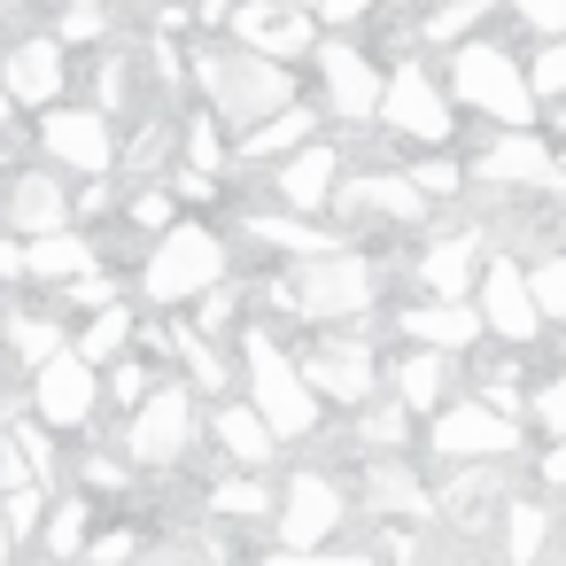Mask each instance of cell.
Segmentation results:
<instances>
[{
  "instance_id": "cell-16",
  "label": "cell",
  "mask_w": 566,
  "mask_h": 566,
  "mask_svg": "<svg viewBox=\"0 0 566 566\" xmlns=\"http://www.w3.org/2000/svg\"><path fill=\"white\" fill-rule=\"evenodd\" d=\"M226 24H233V40L249 48V55H295V48H311V24L295 17V9H280V0H233L226 9Z\"/></svg>"
},
{
  "instance_id": "cell-13",
  "label": "cell",
  "mask_w": 566,
  "mask_h": 566,
  "mask_svg": "<svg viewBox=\"0 0 566 566\" xmlns=\"http://www.w3.org/2000/svg\"><path fill=\"white\" fill-rule=\"evenodd\" d=\"M481 334H504L512 349L543 334V318H535V295H527V280H520V264H512V256L481 272Z\"/></svg>"
},
{
  "instance_id": "cell-10",
  "label": "cell",
  "mask_w": 566,
  "mask_h": 566,
  "mask_svg": "<svg viewBox=\"0 0 566 566\" xmlns=\"http://www.w3.org/2000/svg\"><path fill=\"white\" fill-rule=\"evenodd\" d=\"M48 156H55L63 171L102 179V171L117 164V133H109L102 109H48Z\"/></svg>"
},
{
  "instance_id": "cell-5",
  "label": "cell",
  "mask_w": 566,
  "mask_h": 566,
  "mask_svg": "<svg viewBox=\"0 0 566 566\" xmlns=\"http://www.w3.org/2000/svg\"><path fill=\"white\" fill-rule=\"evenodd\" d=\"M373 295H380V272L365 256H342V249L311 256L287 287V303L311 311V318H357V311H373Z\"/></svg>"
},
{
  "instance_id": "cell-29",
  "label": "cell",
  "mask_w": 566,
  "mask_h": 566,
  "mask_svg": "<svg viewBox=\"0 0 566 566\" xmlns=\"http://www.w3.org/2000/svg\"><path fill=\"white\" fill-rule=\"evenodd\" d=\"M249 233H256V241H272V249H303V256H326V249H334L311 218H264V210H256V218H249Z\"/></svg>"
},
{
  "instance_id": "cell-56",
  "label": "cell",
  "mask_w": 566,
  "mask_h": 566,
  "mask_svg": "<svg viewBox=\"0 0 566 566\" xmlns=\"http://www.w3.org/2000/svg\"><path fill=\"white\" fill-rule=\"evenodd\" d=\"M280 9H311V0H280Z\"/></svg>"
},
{
  "instance_id": "cell-42",
  "label": "cell",
  "mask_w": 566,
  "mask_h": 566,
  "mask_svg": "<svg viewBox=\"0 0 566 566\" xmlns=\"http://www.w3.org/2000/svg\"><path fill=\"white\" fill-rule=\"evenodd\" d=\"M411 187H419V195H458V187H465V171H458V164H419V171H411Z\"/></svg>"
},
{
  "instance_id": "cell-43",
  "label": "cell",
  "mask_w": 566,
  "mask_h": 566,
  "mask_svg": "<svg viewBox=\"0 0 566 566\" xmlns=\"http://www.w3.org/2000/svg\"><path fill=\"white\" fill-rule=\"evenodd\" d=\"M264 566H373V558H357V551H280Z\"/></svg>"
},
{
  "instance_id": "cell-54",
  "label": "cell",
  "mask_w": 566,
  "mask_h": 566,
  "mask_svg": "<svg viewBox=\"0 0 566 566\" xmlns=\"http://www.w3.org/2000/svg\"><path fill=\"white\" fill-rule=\"evenodd\" d=\"M9 543H17V535H9V527H0V566H9Z\"/></svg>"
},
{
  "instance_id": "cell-33",
  "label": "cell",
  "mask_w": 566,
  "mask_h": 566,
  "mask_svg": "<svg viewBox=\"0 0 566 566\" xmlns=\"http://www.w3.org/2000/svg\"><path fill=\"white\" fill-rule=\"evenodd\" d=\"M48 543H55V558L86 551V504H78V496H71V504H55V527H48Z\"/></svg>"
},
{
  "instance_id": "cell-50",
  "label": "cell",
  "mask_w": 566,
  "mask_h": 566,
  "mask_svg": "<svg viewBox=\"0 0 566 566\" xmlns=\"http://www.w3.org/2000/svg\"><path fill=\"white\" fill-rule=\"evenodd\" d=\"M311 9H318L326 24H357V17H365V0H311Z\"/></svg>"
},
{
  "instance_id": "cell-55",
  "label": "cell",
  "mask_w": 566,
  "mask_h": 566,
  "mask_svg": "<svg viewBox=\"0 0 566 566\" xmlns=\"http://www.w3.org/2000/svg\"><path fill=\"white\" fill-rule=\"evenodd\" d=\"M9 117H17V102H9V94H0V125H9Z\"/></svg>"
},
{
  "instance_id": "cell-4",
  "label": "cell",
  "mask_w": 566,
  "mask_h": 566,
  "mask_svg": "<svg viewBox=\"0 0 566 566\" xmlns=\"http://www.w3.org/2000/svg\"><path fill=\"white\" fill-rule=\"evenodd\" d=\"M241 357H249V411H256L272 434H311V427H318V396L303 388L295 357H287L280 342H264V326L241 342Z\"/></svg>"
},
{
  "instance_id": "cell-2",
  "label": "cell",
  "mask_w": 566,
  "mask_h": 566,
  "mask_svg": "<svg viewBox=\"0 0 566 566\" xmlns=\"http://www.w3.org/2000/svg\"><path fill=\"white\" fill-rule=\"evenodd\" d=\"M450 102H465V109H481V117H496L504 133H520L543 102L527 94V71L504 55V48H489V40H473V48H458L450 55Z\"/></svg>"
},
{
  "instance_id": "cell-32",
  "label": "cell",
  "mask_w": 566,
  "mask_h": 566,
  "mask_svg": "<svg viewBox=\"0 0 566 566\" xmlns=\"http://www.w3.org/2000/svg\"><path fill=\"white\" fill-rule=\"evenodd\" d=\"M9 342H17V357H24V365H48V357L63 349V326H55V318H17V326H9Z\"/></svg>"
},
{
  "instance_id": "cell-45",
  "label": "cell",
  "mask_w": 566,
  "mask_h": 566,
  "mask_svg": "<svg viewBox=\"0 0 566 566\" xmlns=\"http://www.w3.org/2000/svg\"><path fill=\"white\" fill-rule=\"evenodd\" d=\"M171 210H179L171 195H133V226H148V233H164V226H171Z\"/></svg>"
},
{
  "instance_id": "cell-12",
  "label": "cell",
  "mask_w": 566,
  "mask_h": 566,
  "mask_svg": "<svg viewBox=\"0 0 566 566\" xmlns=\"http://www.w3.org/2000/svg\"><path fill=\"white\" fill-rule=\"evenodd\" d=\"M334 527H342V489H334L326 473H295V481H287V504H280L287 551H326Z\"/></svg>"
},
{
  "instance_id": "cell-26",
  "label": "cell",
  "mask_w": 566,
  "mask_h": 566,
  "mask_svg": "<svg viewBox=\"0 0 566 566\" xmlns=\"http://www.w3.org/2000/svg\"><path fill=\"white\" fill-rule=\"evenodd\" d=\"M218 442H226L241 465H264V458H272V427H264L249 403H226V411H218Z\"/></svg>"
},
{
  "instance_id": "cell-28",
  "label": "cell",
  "mask_w": 566,
  "mask_h": 566,
  "mask_svg": "<svg viewBox=\"0 0 566 566\" xmlns=\"http://www.w3.org/2000/svg\"><path fill=\"white\" fill-rule=\"evenodd\" d=\"M543 535H551V512L543 504H504V558L512 566H527L543 551Z\"/></svg>"
},
{
  "instance_id": "cell-21",
  "label": "cell",
  "mask_w": 566,
  "mask_h": 566,
  "mask_svg": "<svg viewBox=\"0 0 566 566\" xmlns=\"http://www.w3.org/2000/svg\"><path fill=\"white\" fill-rule=\"evenodd\" d=\"M403 334H419V349L458 357V349H473V342H481V311H473V303H427V311H411V318H403Z\"/></svg>"
},
{
  "instance_id": "cell-53",
  "label": "cell",
  "mask_w": 566,
  "mask_h": 566,
  "mask_svg": "<svg viewBox=\"0 0 566 566\" xmlns=\"http://www.w3.org/2000/svg\"><path fill=\"white\" fill-rule=\"evenodd\" d=\"M543 473H551V481H566V434H558V450L543 458Z\"/></svg>"
},
{
  "instance_id": "cell-8",
  "label": "cell",
  "mask_w": 566,
  "mask_h": 566,
  "mask_svg": "<svg viewBox=\"0 0 566 566\" xmlns=\"http://www.w3.org/2000/svg\"><path fill=\"white\" fill-rule=\"evenodd\" d=\"M32 373H40L32 403H40L48 427H86V419H94V403H102V373H94L78 349H55V357L32 365Z\"/></svg>"
},
{
  "instance_id": "cell-40",
  "label": "cell",
  "mask_w": 566,
  "mask_h": 566,
  "mask_svg": "<svg viewBox=\"0 0 566 566\" xmlns=\"http://www.w3.org/2000/svg\"><path fill=\"white\" fill-rule=\"evenodd\" d=\"M210 504H218V512H264V504H272V489H264V481H226Z\"/></svg>"
},
{
  "instance_id": "cell-11",
  "label": "cell",
  "mask_w": 566,
  "mask_h": 566,
  "mask_svg": "<svg viewBox=\"0 0 566 566\" xmlns=\"http://www.w3.org/2000/svg\"><path fill=\"white\" fill-rule=\"evenodd\" d=\"M295 373H303V388H311V396H326V403H365V396H373V349H365V342H349V334L318 342Z\"/></svg>"
},
{
  "instance_id": "cell-20",
  "label": "cell",
  "mask_w": 566,
  "mask_h": 566,
  "mask_svg": "<svg viewBox=\"0 0 566 566\" xmlns=\"http://www.w3.org/2000/svg\"><path fill=\"white\" fill-rule=\"evenodd\" d=\"M63 218H71V195H63V179H48V171H24V179L9 187V226H17V233H32V241H40V233H55Z\"/></svg>"
},
{
  "instance_id": "cell-9",
  "label": "cell",
  "mask_w": 566,
  "mask_h": 566,
  "mask_svg": "<svg viewBox=\"0 0 566 566\" xmlns=\"http://www.w3.org/2000/svg\"><path fill=\"white\" fill-rule=\"evenodd\" d=\"M373 117H388L396 133H411V140H450V102H442V86L419 71V63H403L396 78H380V109Z\"/></svg>"
},
{
  "instance_id": "cell-31",
  "label": "cell",
  "mask_w": 566,
  "mask_h": 566,
  "mask_svg": "<svg viewBox=\"0 0 566 566\" xmlns=\"http://www.w3.org/2000/svg\"><path fill=\"white\" fill-rule=\"evenodd\" d=\"M520 280H527V295H535V318H566V256H543V264H527Z\"/></svg>"
},
{
  "instance_id": "cell-22",
  "label": "cell",
  "mask_w": 566,
  "mask_h": 566,
  "mask_svg": "<svg viewBox=\"0 0 566 566\" xmlns=\"http://www.w3.org/2000/svg\"><path fill=\"white\" fill-rule=\"evenodd\" d=\"M473 264H481V241H473V233H450V241H434V249L419 256V280L434 287V303H458V295L473 287Z\"/></svg>"
},
{
  "instance_id": "cell-14",
  "label": "cell",
  "mask_w": 566,
  "mask_h": 566,
  "mask_svg": "<svg viewBox=\"0 0 566 566\" xmlns=\"http://www.w3.org/2000/svg\"><path fill=\"white\" fill-rule=\"evenodd\" d=\"M380 78L388 71H373L357 48H342V40L318 48V86H326V109L334 117H373L380 109Z\"/></svg>"
},
{
  "instance_id": "cell-24",
  "label": "cell",
  "mask_w": 566,
  "mask_h": 566,
  "mask_svg": "<svg viewBox=\"0 0 566 566\" xmlns=\"http://www.w3.org/2000/svg\"><path fill=\"white\" fill-rule=\"evenodd\" d=\"M303 140H311V109H303V102H287V109H272V117H256V125H249L241 156H256V164H264V156H287V148H303Z\"/></svg>"
},
{
  "instance_id": "cell-41",
  "label": "cell",
  "mask_w": 566,
  "mask_h": 566,
  "mask_svg": "<svg viewBox=\"0 0 566 566\" xmlns=\"http://www.w3.org/2000/svg\"><path fill=\"white\" fill-rule=\"evenodd\" d=\"M148 388H156V373H148V365H117V373H109V396H117L125 411H133V403H140Z\"/></svg>"
},
{
  "instance_id": "cell-57",
  "label": "cell",
  "mask_w": 566,
  "mask_h": 566,
  "mask_svg": "<svg viewBox=\"0 0 566 566\" xmlns=\"http://www.w3.org/2000/svg\"><path fill=\"white\" fill-rule=\"evenodd\" d=\"M558 179H566V156H558Z\"/></svg>"
},
{
  "instance_id": "cell-1",
  "label": "cell",
  "mask_w": 566,
  "mask_h": 566,
  "mask_svg": "<svg viewBox=\"0 0 566 566\" xmlns=\"http://www.w3.org/2000/svg\"><path fill=\"white\" fill-rule=\"evenodd\" d=\"M195 78L210 86V109L226 117V125H256V117H272V109H287L295 102V78L272 63V55H249V48H195Z\"/></svg>"
},
{
  "instance_id": "cell-48",
  "label": "cell",
  "mask_w": 566,
  "mask_h": 566,
  "mask_svg": "<svg viewBox=\"0 0 566 566\" xmlns=\"http://www.w3.org/2000/svg\"><path fill=\"white\" fill-rule=\"evenodd\" d=\"M365 434L396 450V442H403V411H396V403H388V411H373V419H365Z\"/></svg>"
},
{
  "instance_id": "cell-23",
  "label": "cell",
  "mask_w": 566,
  "mask_h": 566,
  "mask_svg": "<svg viewBox=\"0 0 566 566\" xmlns=\"http://www.w3.org/2000/svg\"><path fill=\"white\" fill-rule=\"evenodd\" d=\"M78 272H94V249L71 233V226H55V233H40L32 249H24V280H78Z\"/></svg>"
},
{
  "instance_id": "cell-27",
  "label": "cell",
  "mask_w": 566,
  "mask_h": 566,
  "mask_svg": "<svg viewBox=\"0 0 566 566\" xmlns=\"http://www.w3.org/2000/svg\"><path fill=\"white\" fill-rule=\"evenodd\" d=\"M365 489H373V504H380V512L427 520V489H419V481H411V473H403L396 458H373V481H365Z\"/></svg>"
},
{
  "instance_id": "cell-47",
  "label": "cell",
  "mask_w": 566,
  "mask_h": 566,
  "mask_svg": "<svg viewBox=\"0 0 566 566\" xmlns=\"http://www.w3.org/2000/svg\"><path fill=\"white\" fill-rule=\"evenodd\" d=\"M535 411H543V427H558V434H566V373H558V380L535 396Z\"/></svg>"
},
{
  "instance_id": "cell-25",
  "label": "cell",
  "mask_w": 566,
  "mask_h": 566,
  "mask_svg": "<svg viewBox=\"0 0 566 566\" xmlns=\"http://www.w3.org/2000/svg\"><path fill=\"white\" fill-rule=\"evenodd\" d=\"M396 388H403V411H442V396H450V365H442V349H419V357H403Z\"/></svg>"
},
{
  "instance_id": "cell-36",
  "label": "cell",
  "mask_w": 566,
  "mask_h": 566,
  "mask_svg": "<svg viewBox=\"0 0 566 566\" xmlns=\"http://www.w3.org/2000/svg\"><path fill=\"white\" fill-rule=\"evenodd\" d=\"M40 504H48V496H40L32 481H17V496L0 504V527H9V535H32V527H40Z\"/></svg>"
},
{
  "instance_id": "cell-6",
  "label": "cell",
  "mask_w": 566,
  "mask_h": 566,
  "mask_svg": "<svg viewBox=\"0 0 566 566\" xmlns=\"http://www.w3.org/2000/svg\"><path fill=\"white\" fill-rule=\"evenodd\" d=\"M187 434H195L187 388H179V380H156V388L133 403V442H125V458H140V465H179V458H187Z\"/></svg>"
},
{
  "instance_id": "cell-44",
  "label": "cell",
  "mask_w": 566,
  "mask_h": 566,
  "mask_svg": "<svg viewBox=\"0 0 566 566\" xmlns=\"http://www.w3.org/2000/svg\"><path fill=\"white\" fill-rule=\"evenodd\" d=\"M94 109H102V117L125 109V63H102V78H94Z\"/></svg>"
},
{
  "instance_id": "cell-18",
  "label": "cell",
  "mask_w": 566,
  "mask_h": 566,
  "mask_svg": "<svg viewBox=\"0 0 566 566\" xmlns=\"http://www.w3.org/2000/svg\"><path fill=\"white\" fill-rule=\"evenodd\" d=\"M342 218H388V226H419V218H427V195H419L411 179L373 171V179H349V187H342Z\"/></svg>"
},
{
  "instance_id": "cell-19",
  "label": "cell",
  "mask_w": 566,
  "mask_h": 566,
  "mask_svg": "<svg viewBox=\"0 0 566 566\" xmlns=\"http://www.w3.org/2000/svg\"><path fill=\"white\" fill-rule=\"evenodd\" d=\"M280 195H287V210L318 218V210H326V195H334V148H326V140H303V148H287Z\"/></svg>"
},
{
  "instance_id": "cell-51",
  "label": "cell",
  "mask_w": 566,
  "mask_h": 566,
  "mask_svg": "<svg viewBox=\"0 0 566 566\" xmlns=\"http://www.w3.org/2000/svg\"><path fill=\"white\" fill-rule=\"evenodd\" d=\"M0 280H24V241L0 233Z\"/></svg>"
},
{
  "instance_id": "cell-3",
  "label": "cell",
  "mask_w": 566,
  "mask_h": 566,
  "mask_svg": "<svg viewBox=\"0 0 566 566\" xmlns=\"http://www.w3.org/2000/svg\"><path fill=\"white\" fill-rule=\"evenodd\" d=\"M226 280V241L210 226H164L156 256L140 264V295L148 303H187V295H210Z\"/></svg>"
},
{
  "instance_id": "cell-52",
  "label": "cell",
  "mask_w": 566,
  "mask_h": 566,
  "mask_svg": "<svg viewBox=\"0 0 566 566\" xmlns=\"http://www.w3.org/2000/svg\"><path fill=\"white\" fill-rule=\"evenodd\" d=\"M140 566H210V551H187V543H179V551H156V558H140Z\"/></svg>"
},
{
  "instance_id": "cell-17",
  "label": "cell",
  "mask_w": 566,
  "mask_h": 566,
  "mask_svg": "<svg viewBox=\"0 0 566 566\" xmlns=\"http://www.w3.org/2000/svg\"><path fill=\"white\" fill-rule=\"evenodd\" d=\"M473 179H489V187H558V156L520 125V133H504V140L473 164Z\"/></svg>"
},
{
  "instance_id": "cell-7",
  "label": "cell",
  "mask_w": 566,
  "mask_h": 566,
  "mask_svg": "<svg viewBox=\"0 0 566 566\" xmlns=\"http://www.w3.org/2000/svg\"><path fill=\"white\" fill-rule=\"evenodd\" d=\"M512 450H520V419H504L489 403H442L434 411V458L489 465V458H512Z\"/></svg>"
},
{
  "instance_id": "cell-15",
  "label": "cell",
  "mask_w": 566,
  "mask_h": 566,
  "mask_svg": "<svg viewBox=\"0 0 566 566\" xmlns=\"http://www.w3.org/2000/svg\"><path fill=\"white\" fill-rule=\"evenodd\" d=\"M0 94H9L17 109H55V94H63V48L55 40H17L9 63H0Z\"/></svg>"
},
{
  "instance_id": "cell-37",
  "label": "cell",
  "mask_w": 566,
  "mask_h": 566,
  "mask_svg": "<svg viewBox=\"0 0 566 566\" xmlns=\"http://www.w3.org/2000/svg\"><path fill=\"white\" fill-rule=\"evenodd\" d=\"M218 164H226L218 125H210V117H195V125H187V171H218Z\"/></svg>"
},
{
  "instance_id": "cell-34",
  "label": "cell",
  "mask_w": 566,
  "mask_h": 566,
  "mask_svg": "<svg viewBox=\"0 0 566 566\" xmlns=\"http://www.w3.org/2000/svg\"><path fill=\"white\" fill-rule=\"evenodd\" d=\"M527 94H535V102H558V94H566V40H551V55L527 71Z\"/></svg>"
},
{
  "instance_id": "cell-38",
  "label": "cell",
  "mask_w": 566,
  "mask_h": 566,
  "mask_svg": "<svg viewBox=\"0 0 566 566\" xmlns=\"http://www.w3.org/2000/svg\"><path fill=\"white\" fill-rule=\"evenodd\" d=\"M512 9H520V24H527V32L566 40V0H512Z\"/></svg>"
},
{
  "instance_id": "cell-39",
  "label": "cell",
  "mask_w": 566,
  "mask_h": 566,
  "mask_svg": "<svg viewBox=\"0 0 566 566\" xmlns=\"http://www.w3.org/2000/svg\"><path fill=\"white\" fill-rule=\"evenodd\" d=\"M117 164H125V171H156V164H164V125H148V133H133V140L117 148Z\"/></svg>"
},
{
  "instance_id": "cell-35",
  "label": "cell",
  "mask_w": 566,
  "mask_h": 566,
  "mask_svg": "<svg viewBox=\"0 0 566 566\" xmlns=\"http://www.w3.org/2000/svg\"><path fill=\"white\" fill-rule=\"evenodd\" d=\"M481 9H489V0H442V9L427 17V40H458V32H473Z\"/></svg>"
},
{
  "instance_id": "cell-46",
  "label": "cell",
  "mask_w": 566,
  "mask_h": 566,
  "mask_svg": "<svg viewBox=\"0 0 566 566\" xmlns=\"http://www.w3.org/2000/svg\"><path fill=\"white\" fill-rule=\"evenodd\" d=\"M63 40H102V9H94V0H86V9H78V0L63 9Z\"/></svg>"
},
{
  "instance_id": "cell-49",
  "label": "cell",
  "mask_w": 566,
  "mask_h": 566,
  "mask_svg": "<svg viewBox=\"0 0 566 566\" xmlns=\"http://www.w3.org/2000/svg\"><path fill=\"white\" fill-rule=\"evenodd\" d=\"M125 558H133V535H102L94 543V566H125Z\"/></svg>"
},
{
  "instance_id": "cell-30",
  "label": "cell",
  "mask_w": 566,
  "mask_h": 566,
  "mask_svg": "<svg viewBox=\"0 0 566 566\" xmlns=\"http://www.w3.org/2000/svg\"><path fill=\"white\" fill-rule=\"evenodd\" d=\"M125 334H133V318H125L117 303H102V311H94V326L78 334V357H86V365H109V357L125 349Z\"/></svg>"
}]
</instances>
